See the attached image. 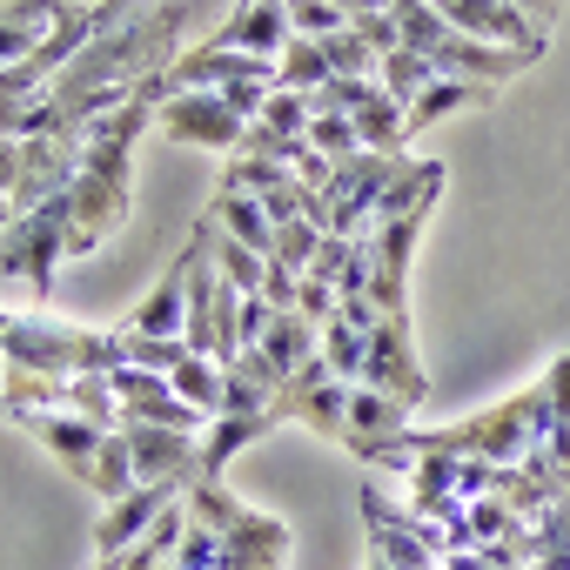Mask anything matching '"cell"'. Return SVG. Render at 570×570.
I'll return each mask as SVG.
<instances>
[{
  "label": "cell",
  "mask_w": 570,
  "mask_h": 570,
  "mask_svg": "<svg viewBox=\"0 0 570 570\" xmlns=\"http://www.w3.org/2000/svg\"><path fill=\"white\" fill-rule=\"evenodd\" d=\"M323 242H330V228H323L316 215H303V222H282V228H275V268L309 275V268H316V255H323Z\"/></svg>",
  "instance_id": "cell-28"
},
{
  "label": "cell",
  "mask_w": 570,
  "mask_h": 570,
  "mask_svg": "<svg viewBox=\"0 0 570 570\" xmlns=\"http://www.w3.org/2000/svg\"><path fill=\"white\" fill-rule=\"evenodd\" d=\"M370 336L376 330H356V323H323V363L343 376V383H363V356H370Z\"/></svg>",
  "instance_id": "cell-29"
},
{
  "label": "cell",
  "mask_w": 570,
  "mask_h": 570,
  "mask_svg": "<svg viewBox=\"0 0 570 570\" xmlns=\"http://www.w3.org/2000/svg\"><path fill=\"white\" fill-rule=\"evenodd\" d=\"M510 8H517L530 28H543V35H550V28H557V14H563V0H510Z\"/></svg>",
  "instance_id": "cell-40"
},
{
  "label": "cell",
  "mask_w": 570,
  "mask_h": 570,
  "mask_svg": "<svg viewBox=\"0 0 570 570\" xmlns=\"http://www.w3.org/2000/svg\"><path fill=\"white\" fill-rule=\"evenodd\" d=\"M168 503H181V490H168V483H141V490H128L121 503H108L101 523H95V557H121V550H135V543L155 530V517H161Z\"/></svg>",
  "instance_id": "cell-17"
},
{
  "label": "cell",
  "mask_w": 570,
  "mask_h": 570,
  "mask_svg": "<svg viewBox=\"0 0 570 570\" xmlns=\"http://www.w3.org/2000/svg\"><path fill=\"white\" fill-rule=\"evenodd\" d=\"M61 410H75V416H88L101 430H121V396H115L108 376H68L61 383Z\"/></svg>",
  "instance_id": "cell-27"
},
{
  "label": "cell",
  "mask_w": 570,
  "mask_h": 570,
  "mask_svg": "<svg viewBox=\"0 0 570 570\" xmlns=\"http://www.w3.org/2000/svg\"><path fill=\"white\" fill-rule=\"evenodd\" d=\"M363 523H370V557L376 563H396V570H443L430 550H423V530L410 510H396L390 497L363 490Z\"/></svg>",
  "instance_id": "cell-15"
},
{
  "label": "cell",
  "mask_w": 570,
  "mask_h": 570,
  "mask_svg": "<svg viewBox=\"0 0 570 570\" xmlns=\"http://www.w3.org/2000/svg\"><path fill=\"white\" fill-rule=\"evenodd\" d=\"M323 55H330V75H343V81H376V75H383V55H376L356 28L330 35V41H323Z\"/></svg>",
  "instance_id": "cell-32"
},
{
  "label": "cell",
  "mask_w": 570,
  "mask_h": 570,
  "mask_svg": "<svg viewBox=\"0 0 570 570\" xmlns=\"http://www.w3.org/2000/svg\"><path fill=\"white\" fill-rule=\"evenodd\" d=\"M155 128L181 148H208V155H242V141H248V121L222 95H168Z\"/></svg>",
  "instance_id": "cell-5"
},
{
  "label": "cell",
  "mask_w": 570,
  "mask_h": 570,
  "mask_svg": "<svg viewBox=\"0 0 570 570\" xmlns=\"http://www.w3.org/2000/svg\"><path fill=\"white\" fill-rule=\"evenodd\" d=\"M309 148L330 155V161H350V155H363V135H356L350 115H316L309 121Z\"/></svg>",
  "instance_id": "cell-35"
},
{
  "label": "cell",
  "mask_w": 570,
  "mask_h": 570,
  "mask_svg": "<svg viewBox=\"0 0 570 570\" xmlns=\"http://www.w3.org/2000/svg\"><path fill=\"white\" fill-rule=\"evenodd\" d=\"M282 309L268 303V296H242V323H235V356L242 350H262V336H268V323H275Z\"/></svg>",
  "instance_id": "cell-36"
},
{
  "label": "cell",
  "mask_w": 570,
  "mask_h": 570,
  "mask_svg": "<svg viewBox=\"0 0 570 570\" xmlns=\"http://www.w3.org/2000/svg\"><path fill=\"white\" fill-rule=\"evenodd\" d=\"M68 262V195H55L35 215H14V228L0 235V289H21L28 303L55 296V268Z\"/></svg>",
  "instance_id": "cell-2"
},
{
  "label": "cell",
  "mask_w": 570,
  "mask_h": 570,
  "mask_svg": "<svg viewBox=\"0 0 570 570\" xmlns=\"http://www.w3.org/2000/svg\"><path fill=\"white\" fill-rule=\"evenodd\" d=\"M8 228H14V208H8V202H0V235H8Z\"/></svg>",
  "instance_id": "cell-42"
},
{
  "label": "cell",
  "mask_w": 570,
  "mask_h": 570,
  "mask_svg": "<svg viewBox=\"0 0 570 570\" xmlns=\"http://www.w3.org/2000/svg\"><path fill=\"white\" fill-rule=\"evenodd\" d=\"M289 28H296L303 41H330V35L350 28V14L336 8V0H289Z\"/></svg>",
  "instance_id": "cell-34"
},
{
  "label": "cell",
  "mask_w": 570,
  "mask_h": 570,
  "mask_svg": "<svg viewBox=\"0 0 570 570\" xmlns=\"http://www.w3.org/2000/svg\"><path fill=\"white\" fill-rule=\"evenodd\" d=\"M75 483H95V456H101V423H88V416H75V410H28V416H14Z\"/></svg>",
  "instance_id": "cell-11"
},
{
  "label": "cell",
  "mask_w": 570,
  "mask_h": 570,
  "mask_svg": "<svg viewBox=\"0 0 570 570\" xmlns=\"http://www.w3.org/2000/svg\"><path fill=\"white\" fill-rule=\"evenodd\" d=\"M168 383H175V396H181L202 423H215V416H222V396H228V363H215V356H188Z\"/></svg>",
  "instance_id": "cell-23"
},
{
  "label": "cell",
  "mask_w": 570,
  "mask_h": 570,
  "mask_svg": "<svg viewBox=\"0 0 570 570\" xmlns=\"http://www.w3.org/2000/svg\"><path fill=\"white\" fill-rule=\"evenodd\" d=\"M350 28H356V35H363L376 55H396V48H403V28H396V14H363V21H350Z\"/></svg>",
  "instance_id": "cell-39"
},
{
  "label": "cell",
  "mask_w": 570,
  "mask_h": 570,
  "mask_svg": "<svg viewBox=\"0 0 570 570\" xmlns=\"http://www.w3.org/2000/svg\"><path fill=\"white\" fill-rule=\"evenodd\" d=\"M370 570H396V563H376V557H370Z\"/></svg>",
  "instance_id": "cell-43"
},
{
  "label": "cell",
  "mask_w": 570,
  "mask_h": 570,
  "mask_svg": "<svg viewBox=\"0 0 570 570\" xmlns=\"http://www.w3.org/2000/svg\"><path fill=\"white\" fill-rule=\"evenodd\" d=\"M363 383L383 390V396H396V403H410V410L430 396V376H423V363H416L410 316H383V323H376L370 356H363Z\"/></svg>",
  "instance_id": "cell-6"
},
{
  "label": "cell",
  "mask_w": 570,
  "mask_h": 570,
  "mask_svg": "<svg viewBox=\"0 0 570 570\" xmlns=\"http://www.w3.org/2000/svg\"><path fill=\"white\" fill-rule=\"evenodd\" d=\"M195 235L208 242V255H215V268H222V282H228L235 296H262V282H268V262H262L255 248H242V242H235V235H228L215 215H202V222H195Z\"/></svg>",
  "instance_id": "cell-20"
},
{
  "label": "cell",
  "mask_w": 570,
  "mask_h": 570,
  "mask_svg": "<svg viewBox=\"0 0 570 570\" xmlns=\"http://www.w3.org/2000/svg\"><path fill=\"white\" fill-rule=\"evenodd\" d=\"M436 14L456 28V35H470V41H490V48H517V55H543L550 48V35L543 28H530L510 0H436Z\"/></svg>",
  "instance_id": "cell-10"
},
{
  "label": "cell",
  "mask_w": 570,
  "mask_h": 570,
  "mask_svg": "<svg viewBox=\"0 0 570 570\" xmlns=\"http://www.w3.org/2000/svg\"><path fill=\"white\" fill-rule=\"evenodd\" d=\"M181 503H188V517L202 523V530H215L222 543H235L242 557H255V563H289V523L282 517H268V510H248L242 497H228L222 490V476H195L188 490H181Z\"/></svg>",
  "instance_id": "cell-3"
},
{
  "label": "cell",
  "mask_w": 570,
  "mask_h": 570,
  "mask_svg": "<svg viewBox=\"0 0 570 570\" xmlns=\"http://www.w3.org/2000/svg\"><path fill=\"white\" fill-rule=\"evenodd\" d=\"M410 436V403H396V396H383V390H370V383H356L350 390V423H343V450H356L363 463H376L390 443H403Z\"/></svg>",
  "instance_id": "cell-14"
},
{
  "label": "cell",
  "mask_w": 570,
  "mask_h": 570,
  "mask_svg": "<svg viewBox=\"0 0 570 570\" xmlns=\"http://www.w3.org/2000/svg\"><path fill=\"white\" fill-rule=\"evenodd\" d=\"M75 0H0V75L21 68L61 21H68Z\"/></svg>",
  "instance_id": "cell-18"
},
{
  "label": "cell",
  "mask_w": 570,
  "mask_h": 570,
  "mask_svg": "<svg viewBox=\"0 0 570 570\" xmlns=\"http://www.w3.org/2000/svg\"><path fill=\"white\" fill-rule=\"evenodd\" d=\"M490 101H497V88H483V81H436V88H423V95L410 101V135L450 121L456 108H490Z\"/></svg>",
  "instance_id": "cell-22"
},
{
  "label": "cell",
  "mask_w": 570,
  "mask_h": 570,
  "mask_svg": "<svg viewBox=\"0 0 570 570\" xmlns=\"http://www.w3.org/2000/svg\"><path fill=\"white\" fill-rule=\"evenodd\" d=\"M128 215H135V195L128 188H108L95 175H75V188H68V255L108 248L128 228Z\"/></svg>",
  "instance_id": "cell-7"
},
{
  "label": "cell",
  "mask_w": 570,
  "mask_h": 570,
  "mask_svg": "<svg viewBox=\"0 0 570 570\" xmlns=\"http://www.w3.org/2000/svg\"><path fill=\"white\" fill-rule=\"evenodd\" d=\"M21 168H28V141H21V135H0V202H8V208H14Z\"/></svg>",
  "instance_id": "cell-38"
},
{
  "label": "cell",
  "mask_w": 570,
  "mask_h": 570,
  "mask_svg": "<svg viewBox=\"0 0 570 570\" xmlns=\"http://www.w3.org/2000/svg\"><path fill=\"white\" fill-rule=\"evenodd\" d=\"M350 390L356 383H343L330 363H323V350L282 383V396H275V416L282 423H309L316 436H330V443H343V423H350Z\"/></svg>",
  "instance_id": "cell-4"
},
{
  "label": "cell",
  "mask_w": 570,
  "mask_h": 570,
  "mask_svg": "<svg viewBox=\"0 0 570 570\" xmlns=\"http://www.w3.org/2000/svg\"><path fill=\"white\" fill-rule=\"evenodd\" d=\"M336 75H330V55H323V41H289L282 48V61H275V88H289V95H323Z\"/></svg>",
  "instance_id": "cell-24"
},
{
  "label": "cell",
  "mask_w": 570,
  "mask_h": 570,
  "mask_svg": "<svg viewBox=\"0 0 570 570\" xmlns=\"http://www.w3.org/2000/svg\"><path fill=\"white\" fill-rule=\"evenodd\" d=\"M336 8H343L350 21H363V14H390V0H336Z\"/></svg>",
  "instance_id": "cell-41"
},
{
  "label": "cell",
  "mask_w": 570,
  "mask_h": 570,
  "mask_svg": "<svg viewBox=\"0 0 570 570\" xmlns=\"http://www.w3.org/2000/svg\"><path fill=\"white\" fill-rule=\"evenodd\" d=\"M195 28V0H155V8H141L135 21L95 35L68 75L48 88V108H55V135H81L88 121L115 115L141 81L168 75L175 55H181V35Z\"/></svg>",
  "instance_id": "cell-1"
},
{
  "label": "cell",
  "mask_w": 570,
  "mask_h": 570,
  "mask_svg": "<svg viewBox=\"0 0 570 570\" xmlns=\"http://www.w3.org/2000/svg\"><path fill=\"white\" fill-rule=\"evenodd\" d=\"M128 450H135V476L141 483H168L188 490L202 476V430H155V423H121Z\"/></svg>",
  "instance_id": "cell-8"
},
{
  "label": "cell",
  "mask_w": 570,
  "mask_h": 570,
  "mask_svg": "<svg viewBox=\"0 0 570 570\" xmlns=\"http://www.w3.org/2000/svg\"><path fill=\"white\" fill-rule=\"evenodd\" d=\"M316 350H323V330H316L303 309H282V316L268 323V336H262V356H268L282 376H296V370H303Z\"/></svg>",
  "instance_id": "cell-21"
},
{
  "label": "cell",
  "mask_w": 570,
  "mask_h": 570,
  "mask_svg": "<svg viewBox=\"0 0 570 570\" xmlns=\"http://www.w3.org/2000/svg\"><path fill=\"white\" fill-rule=\"evenodd\" d=\"M296 41L289 28V0H235V14L208 35V48L228 55H255V61H282V48Z\"/></svg>",
  "instance_id": "cell-12"
},
{
  "label": "cell",
  "mask_w": 570,
  "mask_h": 570,
  "mask_svg": "<svg viewBox=\"0 0 570 570\" xmlns=\"http://www.w3.org/2000/svg\"><path fill=\"white\" fill-rule=\"evenodd\" d=\"M309 121H316V95H289V88H275V95H268V108L255 115V128L289 135V141H309Z\"/></svg>",
  "instance_id": "cell-31"
},
{
  "label": "cell",
  "mask_w": 570,
  "mask_h": 570,
  "mask_svg": "<svg viewBox=\"0 0 570 570\" xmlns=\"http://www.w3.org/2000/svg\"><path fill=\"white\" fill-rule=\"evenodd\" d=\"M115 383V396H121V423H155V430H208L181 396H175V383L168 376H148V370H115L108 376Z\"/></svg>",
  "instance_id": "cell-13"
},
{
  "label": "cell",
  "mask_w": 570,
  "mask_h": 570,
  "mask_svg": "<svg viewBox=\"0 0 570 570\" xmlns=\"http://www.w3.org/2000/svg\"><path fill=\"white\" fill-rule=\"evenodd\" d=\"M296 309L323 330V323H336L343 316V296H336V282H323V275H303V296H296Z\"/></svg>",
  "instance_id": "cell-37"
},
{
  "label": "cell",
  "mask_w": 570,
  "mask_h": 570,
  "mask_svg": "<svg viewBox=\"0 0 570 570\" xmlns=\"http://www.w3.org/2000/svg\"><path fill=\"white\" fill-rule=\"evenodd\" d=\"M101 503H121L128 490H141V476H135V450H128V430H108L101 436V456H95V483H88Z\"/></svg>",
  "instance_id": "cell-25"
},
{
  "label": "cell",
  "mask_w": 570,
  "mask_h": 570,
  "mask_svg": "<svg viewBox=\"0 0 570 570\" xmlns=\"http://www.w3.org/2000/svg\"><path fill=\"white\" fill-rule=\"evenodd\" d=\"M188 356H195V350H188L181 336H128V363L148 370V376H175Z\"/></svg>",
  "instance_id": "cell-33"
},
{
  "label": "cell",
  "mask_w": 570,
  "mask_h": 570,
  "mask_svg": "<svg viewBox=\"0 0 570 570\" xmlns=\"http://www.w3.org/2000/svg\"><path fill=\"white\" fill-rule=\"evenodd\" d=\"M430 215H403V222H383L370 228V268H376V289L370 303L383 316H410V262H416V235H423Z\"/></svg>",
  "instance_id": "cell-9"
},
{
  "label": "cell",
  "mask_w": 570,
  "mask_h": 570,
  "mask_svg": "<svg viewBox=\"0 0 570 570\" xmlns=\"http://www.w3.org/2000/svg\"><path fill=\"white\" fill-rule=\"evenodd\" d=\"M543 390H550V463H557V476H563V490H570V350L550 363V376H543Z\"/></svg>",
  "instance_id": "cell-26"
},
{
  "label": "cell",
  "mask_w": 570,
  "mask_h": 570,
  "mask_svg": "<svg viewBox=\"0 0 570 570\" xmlns=\"http://www.w3.org/2000/svg\"><path fill=\"white\" fill-rule=\"evenodd\" d=\"M376 81H383V88H390V95L410 108V101H416L423 88H436L443 75L430 68V55H416V48H396V55H383V75H376Z\"/></svg>",
  "instance_id": "cell-30"
},
{
  "label": "cell",
  "mask_w": 570,
  "mask_h": 570,
  "mask_svg": "<svg viewBox=\"0 0 570 570\" xmlns=\"http://www.w3.org/2000/svg\"><path fill=\"white\" fill-rule=\"evenodd\" d=\"M188 275H195V242L161 268V282H155V289L128 309V336H181L188 330Z\"/></svg>",
  "instance_id": "cell-16"
},
{
  "label": "cell",
  "mask_w": 570,
  "mask_h": 570,
  "mask_svg": "<svg viewBox=\"0 0 570 570\" xmlns=\"http://www.w3.org/2000/svg\"><path fill=\"white\" fill-rule=\"evenodd\" d=\"M208 215H215L242 248H255L262 262H275V222H268V208H262L255 195H242V188H215V195H208Z\"/></svg>",
  "instance_id": "cell-19"
}]
</instances>
